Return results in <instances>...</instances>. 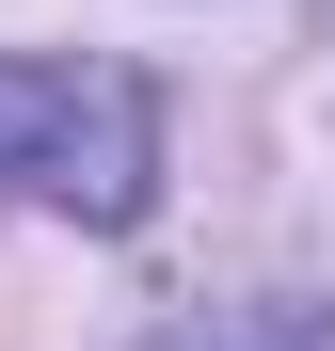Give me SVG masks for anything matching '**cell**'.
I'll return each mask as SVG.
<instances>
[{"instance_id": "obj_1", "label": "cell", "mask_w": 335, "mask_h": 351, "mask_svg": "<svg viewBox=\"0 0 335 351\" xmlns=\"http://www.w3.org/2000/svg\"><path fill=\"white\" fill-rule=\"evenodd\" d=\"M0 192H48L80 223H144V192H160V96L128 64H0Z\"/></svg>"}, {"instance_id": "obj_2", "label": "cell", "mask_w": 335, "mask_h": 351, "mask_svg": "<svg viewBox=\"0 0 335 351\" xmlns=\"http://www.w3.org/2000/svg\"><path fill=\"white\" fill-rule=\"evenodd\" d=\"M160 351H335V304H208V319H176Z\"/></svg>"}]
</instances>
